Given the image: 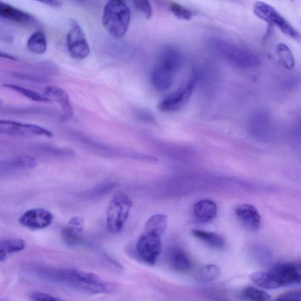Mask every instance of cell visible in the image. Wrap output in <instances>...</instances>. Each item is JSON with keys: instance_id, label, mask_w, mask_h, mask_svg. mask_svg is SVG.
<instances>
[{"instance_id": "1", "label": "cell", "mask_w": 301, "mask_h": 301, "mask_svg": "<svg viewBox=\"0 0 301 301\" xmlns=\"http://www.w3.org/2000/svg\"><path fill=\"white\" fill-rule=\"evenodd\" d=\"M34 272L44 280L87 294H109L116 288L114 284L103 280L94 273L77 269L40 267Z\"/></svg>"}, {"instance_id": "2", "label": "cell", "mask_w": 301, "mask_h": 301, "mask_svg": "<svg viewBox=\"0 0 301 301\" xmlns=\"http://www.w3.org/2000/svg\"><path fill=\"white\" fill-rule=\"evenodd\" d=\"M252 281L261 288L272 290L301 285V261L275 264L266 270L252 273Z\"/></svg>"}, {"instance_id": "3", "label": "cell", "mask_w": 301, "mask_h": 301, "mask_svg": "<svg viewBox=\"0 0 301 301\" xmlns=\"http://www.w3.org/2000/svg\"><path fill=\"white\" fill-rule=\"evenodd\" d=\"M208 44L215 54L237 67L250 69L261 65V60L256 54L232 42L213 36L208 39Z\"/></svg>"}, {"instance_id": "4", "label": "cell", "mask_w": 301, "mask_h": 301, "mask_svg": "<svg viewBox=\"0 0 301 301\" xmlns=\"http://www.w3.org/2000/svg\"><path fill=\"white\" fill-rule=\"evenodd\" d=\"M131 11L121 0H109L103 11L102 23L106 31L114 38H120L126 34L130 26Z\"/></svg>"}, {"instance_id": "5", "label": "cell", "mask_w": 301, "mask_h": 301, "mask_svg": "<svg viewBox=\"0 0 301 301\" xmlns=\"http://www.w3.org/2000/svg\"><path fill=\"white\" fill-rule=\"evenodd\" d=\"M132 206V200L126 194H118L112 199L106 212V226L109 232L117 234L123 230Z\"/></svg>"}, {"instance_id": "6", "label": "cell", "mask_w": 301, "mask_h": 301, "mask_svg": "<svg viewBox=\"0 0 301 301\" xmlns=\"http://www.w3.org/2000/svg\"><path fill=\"white\" fill-rule=\"evenodd\" d=\"M254 13L261 20L274 26L286 36L297 42L301 41V35L282 15L271 5L263 1H256L253 6Z\"/></svg>"}, {"instance_id": "7", "label": "cell", "mask_w": 301, "mask_h": 301, "mask_svg": "<svg viewBox=\"0 0 301 301\" xmlns=\"http://www.w3.org/2000/svg\"><path fill=\"white\" fill-rule=\"evenodd\" d=\"M162 235L156 231L144 230L136 242V252L143 263L154 266L162 250Z\"/></svg>"}, {"instance_id": "8", "label": "cell", "mask_w": 301, "mask_h": 301, "mask_svg": "<svg viewBox=\"0 0 301 301\" xmlns=\"http://www.w3.org/2000/svg\"><path fill=\"white\" fill-rule=\"evenodd\" d=\"M68 53L75 60L86 59L90 53V47L86 34L77 21L71 20L66 37Z\"/></svg>"}, {"instance_id": "9", "label": "cell", "mask_w": 301, "mask_h": 301, "mask_svg": "<svg viewBox=\"0 0 301 301\" xmlns=\"http://www.w3.org/2000/svg\"><path fill=\"white\" fill-rule=\"evenodd\" d=\"M198 78L197 74H194L187 84L166 96L159 105L160 110L163 112L177 111L186 104L195 89Z\"/></svg>"}, {"instance_id": "10", "label": "cell", "mask_w": 301, "mask_h": 301, "mask_svg": "<svg viewBox=\"0 0 301 301\" xmlns=\"http://www.w3.org/2000/svg\"><path fill=\"white\" fill-rule=\"evenodd\" d=\"M0 133L1 134L23 137L44 136L51 138L53 136V133L50 131L37 125L5 120L0 121Z\"/></svg>"}, {"instance_id": "11", "label": "cell", "mask_w": 301, "mask_h": 301, "mask_svg": "<svg viewBox=\"0 0 301 301\" xmlns=\"http://www.w3.org/2000/svg\"><path fill=\"white\" fill-rule=\"evenodd\" d=\"M53 215L44 208L29 209L21 216L19 223L24 227L31 230H42L53 223Z\"/></svg>"}, {"instance_id": "12", "label": "cell", "mask_w": 301, "mask_h": 301, "mask_svg": "<svg viewBox=\"0 0 301 301\" xmlns=\"http://www.w3.org/2000/svg\"><path fill=\"white\" fill-rule=\"evenodd\" d=\"M234 212L243 226L252 231L260 230L261 218L260 213L254 206L240 204L235 206Z\"/></svg>"}, {"instance_id": "13", "label": "cell", "mask_w": 301, "mask_h": 301, "mask_svg": "<svg viewBox=\"0 0 301 301\" xmlns=\"http://www.w3.org/2000/svg\"><path fill=\"white\" fill-rule=\"evenodd\" d=\"M36 166L37 161L34 157L30 156H19L1 162L0 172L1 175L10 174L32 169Z\"/></svg>"}, {"instance_id": "14", "label": "cell", "mask_w": 301, "mask_h": 301, "mask_svg": "<svg viewBox=\"0 0 301 301\" xmlns=\"http://www.w3.org/2000/svg\"><path fill=\"white\" fill-rule=\"evenodd\" d=\"M44 96L57 103L62 108L63 111V116L66 118H71L74 115L70 99L67 93L65 90L59 87L51 86L45 88Z\"/></svg>"}, {"instance_id": "15", "label": "cell", "mask_w": 301, "mask_h": 301, "mask_svg": "<svg viewBox=\"0 0 301 301\" xmlns=\"http://www.w3.org/2000/svg\"><path fill=\"white\" fill-rule=\"evenodd\" d=\"M0 16L18 24L33 25L36 20L31 14L7 3H0Z\"/></svg>"}, {"instance_id": "16", "label": "cell", "mask_w": 301, "mask_h": 301, "mask_svg": "<svg viewBox=\"0 0 301 301\" xmlns=\"http://www.w3.org/2000/svg\"><path fill=\"white\" fill-rule=\"evenodd\" d=\"M248 129L251 134L257 138H264L268 134L269 118L265 111L254 112L249 119Z\"/></svg>"}, {"instance_id": "17", "label": "cell", "mask_w": 301, "mask_h": 301, "mask_svg": "<svg viewBox=\"0 0 301 301\" xmlns=\"http://www.w3.org/2000/svg\"><path fill=\"white\" fill-rule=\"evenodd\" d=\"M182 63V55L176 48L168 47L161 51L158 65L174 73L180 68Z\"/></svg>"}, {"instance_id": "18", "label": "cell", "mask_w": 301, "mask_h": 301, "mask_svg": "<svg viewBox=\"0 0 301 301\" xmlns=\"http://www.w3.org/2000/svg\"><path fill=\"white\" fill-rule=\"evenodd\" d=\"M173 73L168 69L157 65L152 70L151 83L155 89L159 91H165L171 87L173 82Z\"/></svg>"}, {"instance_id": "19", "label": "cell", "mask_w": 301, "mask_h": 301, "mask_svg": "<svg viewBox=\"0 0 301 301\" xmlns=\"http://www.w3.org/2000/svg\"><path fill=\"white\" fill-rule=\"evenodd\" d=\"M168 263L173 269L180 273L189 272L192 267L190 258L179 247L172 248L169 251Z\"/></svg>"}, {"instance_id": "20", "label": "cell", "mask_w": 301, "mask_h": 301, "mask_svg": "<svg viewBox=\"0 0 301 301\" xmlns=\"http://www.w3.org/2000/svg\"><path fill=\"white\" fill-rule=\"evenodd\" d=\"M26 243L23 239L12 238L0 241V262H4L9 255L24 250Z\"/></svg>"}, {"instance_id": "21", "label": "cell", "mask_w": 301, "mask_h": 301, "mask_svg": "<svg viewBox=\"0 0 301 301\" xmlns=\"http://www.w3.org/2000/svg\"><path fill=\"white\" fill-rule=\"evenodd\" d=\"M194 214L200 221H209L217 215V206L211 200H201L194 206Z\"/></svg>"}, {"instance_id": "22", "label": "cell", "mask_w": 301, "mask_h": 301, "mask_svg": "<svg viewBox=\"0 0 301 301\" xmlns=\"http://www.w3.org/2000/svg\"><path fill=\"white\" fill-rule=\"evenodd\" d=\"M192 234L197 238L212 248H222L226 244L223 237L218 234L199 230H193Z\"/></svg>"}, {"instance_id": "23", "label": "cell", "mask_w": 301, "mask_h": 301, "mask_svg": "<svg viewBox=\"0 0 301 301\" xmlns=\"http://www.w3.org/2000/svg\"><path fill=\"white\" fill-rule=\"evenodd\" d=\"M27 48L30 51L35 54L45 53L47 48V39L43 32H36L30 36L27 41Z\"/></svg>"}, {"instance_id": "24", "label": "cell", "mask_w": 301, "mask_h": 301, "mask_svg": "<svg viewBox=\"0 0 301 301\" xmlns=\"http://www.w3.org/2000/svg\"><path fill=\"white\" fill-rule=\"evenodd\" d=\"M220 273V268L211 264L201 267L194 274V278L199 282H209L217 278Z\"/></svg>"}, {"instance_id": "25", "label": "cell", "mask_w": 301, "mask_h": 301, "mask_svg": "<svg viewBox=\"0 0 301 301\" xmlns=\"http://www.w3.org/2000/svg\"><path fill=\"white\" fill-rule=\"evenodd\" d=\"M251 249L252 257L257 263L262 266H268L271 263L273 254L269 248L265 245L256 244Z\"/></svg>"}, {"instance_id": "26", "label": "cell", "mask_w": 301, "mask_h": 301, "mask_svg": "<svg viewBox=\"0 0 301 301\" xmlns=\"http://www.w3.org/2000/svg\"><path fill=\"white\" fill-rule=\"evenodd\" d=\"M2 86L6 89L15 91V92L21 94V96H24L27 99L32 100V101L43 102L50 101V100L44 96H42L40 94L36 93L34 91L26 89V88L17 86L16 84H4Z\"/></svg>"}, {"instance_id": "27", "label": "cell", "mask_w": 301, "mask_h": 301, "mask_svg": "<svg viewBox=\"0 0 301 301\" xmlns=\"http://www.w3.org/2000/svg\"><path fill=\"white\" fill-rule=\"evenodd\" d=\"M167 225L168 222L166 215L156 214L152 216L146 222L144 230L156 231L163 235L167 230Z\"/></svg>"}, {"instance_id": "28", "label": "cell", "mask_w": 301, "mask_h": 301, "mask_svg": "<svg viewBox=\"0 0 301 301\" xmlns=\"http://www.w3.org/2000/svg\"><path fill=\"white\" fill-rule=\"evenodd\" d=\"M276 51L285 67L289 69H293L295 65V60L290 48L287 45L281 43L276 47Z\"/></svg>"}, {"instance_id": "29", "label": "cell", "mask_w": 301, "mask_h": 301, "mask_svg": "<svg viewBox=\"0 0 301 301\" xmlns=\"http://www.w3.org/2000/svg\"><path fill=\"white\" fill-rule=\"evenodd\" d=\"M83 234L77 232L72 228L67 226L62 231V237L65 244L70 246L81 244L83 242Z\"/></svg>"}, {"instance_id": "30", "label": "cell", "mask_w": 301, "mask_h": 301, "mask_svg": "<svg viewBox=\"0 0 301 301\" xmlns=\"http://www.w3.org/2000/svg\"><path fill=\"white\" fill-rule=\"evenodd\" d=\"M242 296L246 300L255 301H268L270 299L269 295L266 292L252 287L244 289L242 292Z\"/></svg>"}, {"instance_id": "31", "label": "cell", "mask_w": 301, "mask_h": 301, "mask_svg": "<svg viewBox=\"0 0 301 301\" xmlns=\"http://www.w3.org/2000/svg\"><path fill=\"white\" fill-rule=\"evenodd\" d=\"M115 187V184L111 182H105L98 184L88 191L86 194L88 198H98L110 193Z\"/></svg>"}, {"instance_id": "32", "label": "cell", "mask_w": 301, "mask_h": 301, "mask_svg": "<svg viewBox=\"0 0 301 301\" xmlns=\"http://www.w3.org/2000/svg\"><path fill=\"white\" fill-rule=\"evenodd\" d=\"M169 10L174 16L179 19L190 20L193 17V13L190 10L176 2H171L169 4Z\"/></svg>"}, {"instance_id": "33", "label": "cell", "mask_w": 301, "mask_h": 301, "mask_svg": "<svg viewBox=\"0 0 301 301\" xmlns=\"http://www.w3.org/2000/svg\"><path fill=\"white\" fill-rule=\"evenodd\" d=\"M134 5L136 10L145 15L147 19H150L153 16V8L148 0H134Z\"/></svg>"}, {"instance_id": "34", "label": "cell", "mask_w": 301, "mask_h": 301, "mask_svg": "<svg viewBox=\"0 0 301 301\" xmlns=\"http://www.w3.org/2000/svg\"><path fill=\"white\" fill-rule=\"evenodd\" d=\"M14 75L23 79V80L37 82V83H44V82L47 81L46 78L42 77L40 75L31 74V73L29 72H16L14 73Z\"/></svg>"}, {"instance_id": "35", "label": "cell", "mask_w": 301, "mask_h": 301, "mask_svg": "<svg viewBox=\"0 0 301 301\" xmlns=\"http://www.w3.org/2000/svg\"><path fill=\"white\" fill-rule=\"evenodd\" d=\"M30 299L33 301H62V299L51 296V295L41 293V292H35L30 295Z\"/></svg>"}, {"instance_id": "36", "label": "cell", "mask_w": 301, "mask_h": 301, "mask_svg": "<svg viewBox=\"0 0 301 301\" xmlns=\"http://www.w3.org/2000/svg\"><path fill=\"white\" fill-rule=\"evenodd\" d=\"M276 300L301 301V290L287 292L278 296Z\"/></svg>"}, {"instance_id": "37", "label": "cell", "mask_w": 301, "mask_h": 301, "mask_svg": "<svg viewBox=\"0 0 301 301\" xmlns=\"http://www.w3.org/2000/svg\"><path fill=\"white\" fill-rule=\"evenodd\" d=\"M68 226L72 228L77 232L83 234L84 232V221L80 217H75L72 218L69 221Z\"/></svg>"}, {"instance_id": "38", "label": "cell", "mask_w": 301, "mask_h": 301, "mask_svg": "<svg viewBox=\"0 0 301 301\" xmlns=\"http://www.w3.org/2000/svg\"><path fill=\"white\" fill-rule=\"evenodd\" d=\"M34 1L56 8H60L63 5V2L60 0H34Z\"/></svg>"}, {"instance_id": "39", "label": "cell", "mask_w": 301, "mask_h": 301, "mask_svg": "<svg viewBox=\"0 0 301 301\" xmlns=\"http://www.w3.org/2000/svg\"><path fill=\"white\" fill-rule=\"evenodd\" d=\"M136 115L138 117V118H140L142 120L149 121H153L154 120V117L152 116V115L148 113L147 112H145L144 111H138L136 112Z\"/></svg>"}, {"instance_id": "40", "label": "cell", "mask_w": 301, "mask_h": 301, "mask_svg": "<svg viewBox=\"0 0 301 301\" xmlns=\"http://www.w3.org/2000/svg\"><path fill=\"white\" fill-rule=\"evenodd\" d=\"M1 57L2 58H5V59H7L8 60L14 61V62H16V61L17 60L16 57L12 56V55H10L7 53H5L1 52Z\"/></svg>"}, {"instance_id": "41", "label": "cell", "mask_w": 301, "mask_h": 301, "mask_svg": "<svg viewBox=\"0 0 301 301\" xmlns=\"http://www.w3.org/2000/svg\"><path fill=\"white\" fill-rule=\"evenodd\" d=\"M299 130H300V132H301V124H300V126H299Z\"/></svg>"}, {"instance_id": "42", "label": "cell", "mask_w": 301, "mask_h": 301, "mask_svg": "<svg viewBox=\"0 0 301 301\" xmlns=\"http://www.w3.org/2000/svg\"><path fill=\"white\" fill-rule=\"evenodd\" d=\"M121 1H124V0H121Z\"/></svg>"}]
</instances>
